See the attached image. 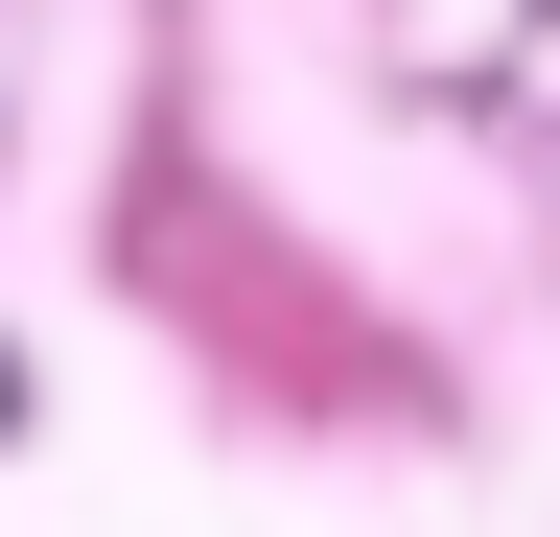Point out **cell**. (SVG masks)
Listing matches in <instances>:
<instances>
[{
  "label": "cell",
  "mask_w": 560,
  "mask_h": 537,
  "mask_svg": "<svg viewBox=\"0 0 560 537\" xmlns=\"http://www.w3.org/2000/svg\"><path fill=\"white\" fill-rule=\"evenodd\" d=\"M0 421H24V374H0Z\"/></svg>",
  "instance_id": "obj_1"
}]
</instances>
